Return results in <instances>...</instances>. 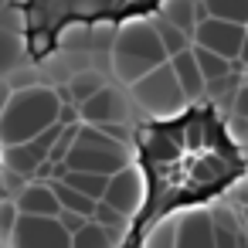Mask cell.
<instances>
[{
	"label": "cell",
	"instance_id": "12",
	"mask_svg": "<svg viewBox=\"0 0 248 248\" xmlns=\"http://www.w3.org/2000/svg\"><path fill=\"white\" fill-rule=\"evenodd\" d=\"M238 248H248V245H245V238H238Z\"/></svg>",
	"mask_w": 248,
	"mask_h": 248
},
{
	"label": "cell",
	"instance_id": "8",
	"mask_svg": "<svg viewBox=\"0 0 248 248\" xmlns=\"http://www.w3.org/2000/svg\"><path fill=\"white\" fill-rule=\"evenodd\" d=\"M190 51H194V62H197V68H201V75H204L207 85L234 72V62H228V58H221V55H214L207 48H190Z\"/></svg>",
	"mask_w": 248,
	"mask_h": 248
},
{
	"label": "cell",
	"instance_id": "9",
	"mask_svg": "<svg viewBox=\"0 0 248 248\" xmlns=\"http://www.w3.org/2000/svg\"><path fill=\"white\" fill-rule=\"evenodd\" d=\"M207 17L217 21H231V24H248V0H201Z\"/></svg>",
	"mask_w": 248,
	"mask_h": 248
},
{
	"label": "cell",
	"instance_id": "7",
	"mask_svg": "<svg viewBox=\"0 0 248 248\" xmlns=\"http://www.w3.org/2000/svg\"><path fill=\"white\" fill-rule=\"evenodd\" d=\"M153 28H156V34H160V45H163L167 58H173V55H180V51L194 48V38H190L187 31H180L177 24H170V21L156 17V21H153Z\"/></svg>",
	"mask_w": 248,
	"mask_h": 248
},
{
	"label": "cell",
	"instance_id": "13",
	"mask_svg": "<svg viewBox=\"0 0 248 248\" xmlns=\"http://www.w3.org/2000/svg\"><path fill=\"white\" fill-rule=\"evenodd\" d=\"M241 78H245V85H248V68H245V75H241Z\"/></svg>",
	"mask_w": 248,
	"mask_h": 248
},
{
	"label": "cell",
	"instance_id": "2",
	"mask_svg": "<svg viewBox=\"0 0 248 248\" xmlns=\"http://www.w3.org/2000/svg\"><path fill=\"white\" fill-rule=\"evenodd\" d=\"M136 95L143 99V106L150 102L153 119H173V116L187 106V99H184V92H180V82H177L170 62L160 65V68H153L150 75H143V78L136 82Z\"/></svg>",
	"mask_w": 248,
	"mask_h": 248
},
{
	"label": "cell",
	"instance_id": "5",
	"mask_svg": "<svg viewBox=\"0 0 248 248\" xmlns=\"http://www.w3.org/2000/svg\"><path fill=\"white\" fill-rule=\"evenodd\" d=\"M170 248H214V224H211V214H187L184 224H180V234Z\"/></svg>",
	"mask_w": 248,
	"mask_h": 248
},
{
	"label": "cell",
	"instance_id": "11",
	"mask_svg": "<svg viewBox=\"0 0 248 248\" xmlns=\"http://www.w3.org/2000/svg\"><path fill=\"white\" fill-rule=\"evenodd\" d=\"M0 190H4V163H0Z\"/></svg>",
	"mask_w": 248,
	"mask_h": 248
},
{
	"label": "cell",
	"instance_id": "10",
	"mask_svg": "<svg viewBox=\"0 0 248 248\" xmlns=\"http://www.w3.org/2000/svg\"><path fill=\"white\" fill-rule=\"evenodd\" d=\"M231 116L248 119V85H245V78H241V89H238V95H234V102H231Z\"/></svg>",
	"mask_w": 248,
	"mask_h": 248
},
{
	"label": "cell",
	"instance_id": "14",
	"mask_svg": "<svg viewBox=\"0 0 248 248\" xmlns=\"http://www.w3.org/2000/svg\"><path fill=\"white\" fill-rule=\"evenodd\" d=\"M245 34H248V24H245Z\"/></svg>",
	"mask_w": 248,
	"mask_h": 248
},
{
	"label": "cell",
	"instance_id": "1",
	"mask_svg": "<svg viewBox=\"0 0 248 248\" xmlns=\"http://www.w3.org/2000/svg\"><path fill=\"white\" fill-rule=\"evenodd\" d=\"M167 51L160 45V34L150 17H129L119 24L116 34V72L126 82H140L153 68L167 65Z\"/></svg>",
	"mask_w": 248,
	"mask_h": 248
},
{
	"label": "cell",
	"instance_id": "6",
	"mask_svg": "<svg viewBox=\"0 0 248 248\" xmlns=\"http://www.w3.org/2000/svg\"><path fill=\"white\" fill-rule=\"evenodd\" d=\"M85 116L102 126H112L116 119H123V99L112 89H99L92 99H85Z\"/></svg>",
	"mask_w": 248,
	"mask_h": 248
},
{
	"label": "cell",
	"instance_id": "4",
	"mask_svg": "<svg viewBox=\"0 0 248 248\" xmlns=\"http://www.w3.org/2000/svg\"><path fill=\"white\" fill-rule=\"evenodd\" d=\"M170 68H173V75H177V82H180V92H184L187 106H201L204 95H207V82H204V75H201V68H197V62H194V51L187 48V51L173 55V58H170Z\"/></svg>",
	"mask_w": 248,
	"mask_h": 248
},
{
	"label": "cell",
	"instance_id": "3",
	"mask_svg": "<svg viewBox=\"0 0 248 248\" xmlns=\"http://www.w3.org/2000/svg\"><path fill=\"white\" fill-rule=\"evenodd\" d=\"M245 45V28L231 24V21H217V17H204L194 28V48H207L228 62H238Z\"/></svg>",
	"mask_w": 248,
	"mask_h": 248
}]
</instances>
